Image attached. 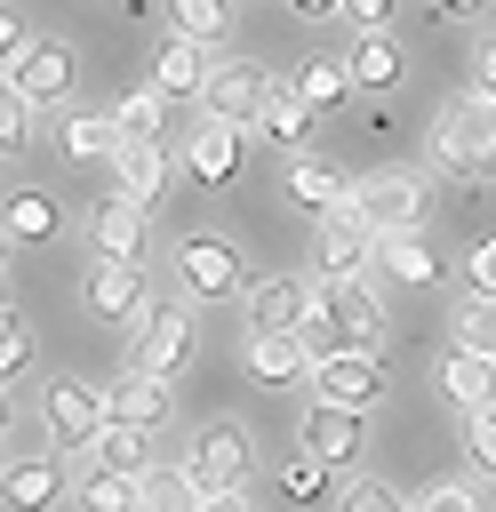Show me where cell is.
Instances as JSON below:
<instances>
[{"label":"cell","instance_id":"24","mask_svg":"<svg viewBox=\"0 0 496 512\" xmlns=\"http://www.w3.org/2000/svg\"><path fill=\"white\" fill-rule=\"evenodd\" d=\"M112 128H120V144H160L168 136V96L160 88H128L112 104Z\"/></svg>","mask_w":496,"mask_h":512},{"label":"cell","instance_id":"45","mask_svg":"<svg viewBox=\"0 0 496 512\" xmlns=\"http://www.w3.org/2000/svg\"><path fill=\"white\" fill-rule=\"evenodd\" d=\"M200 512H256V504H248V496H208Z\"/></svg>","mask_w":496,"mask_h":512},{"label":"cell","instance_id":"10","mask_svg":"<svg viewBox=\"0 0 496 512\" xmlns=\"http://www.w3.org/2000/svg\"><path fill=\"white\" fill-rule=\"evenodd\" d=\"M312 392H320L328 408L368 416V408L384 400V360H376V352H336V360H312Z\"/></svg>","mask_w":496,"mask_h":512},{"label":"cell","instance_id":"32","mask_svg":"<svg viewBox=\"0 0 496 512\" xmlns=\"http://www.w3.org/2000/svg\"><path fill=\"white\" fill-rule=\"evenodd\" d=\"M96 464H104V472H120V480H144V472H152V432H120V424H104Z\"/></svg>","mask_w":496,"mask_h":512},{"label":"cell","instance_id":"26","mask_svg":"<svg viewBox=\"0 0 496 512\" xmlns=\"http://www.w3.org/2000/svg\"><path fill=\"white\" fill-rule=\"evenodd\" d=\"M56 152H64V160H112V152H120L112 112H72V120L56 128Z\"/></svg>","mask_w":496,"mask_h":512},{"label":"cell","instance_id":"20","mask_svg":"<svg viewBox=\"0 0 496 512\" xmlns=\"http://www.w3.org/2000/svg\"><path fill=\"white\" fill-rule=\"evenodd\" d=\"M208 72H216V56L192 48V40H160V56H152V88H160V96H192V104H200Z\"/></svg>","mask_w":496,"mask_h":512},{"label":"cell","instance_id":"2","mask_svg":"<svg viewBox=\"0 0 496 512\" xmlns=\"http://www.w3.org/2000/svg\"><path fill=\"white\" fill-rule=\"evenodd\" d=\"M432 160H440L456 184H496V104H480L472 88H464L456 104H440Z\"/></svg>","mask_w":496,"mask_h":512},{"label":"cell","instance_id":"36","mask_svg":"<svg viewBox=\"0 0 496 512\" xmlns=\"http://www.w3.org/2000/svg\"><path fill=\"white\" fill-rule=\"evenodd\" d=\"M336 512H408V496L392 488V480H376V472H360L344 496H336Z\"/></svg>","mask_w":496,"mask_h":512},{"label":"cell","instance_id":"18","mask_svg":"<svg viewBox=\"0 0 496 512\" xmlns=\"http://www.w3.org/2000/svg\"><path fill=\"white\" fill-rule=\"evenodd\" d=\"M168 416V384H152V376H120V384H104V424H120V432H152Z\"/></svg>","mask_w":496,"mask_h":512},{"label":"cell","instance_id":"35","mask_svg":"<svg viewBox=\"0 0 496 512\" xmlns=\"http://www.w3.org/2000/svg\"><path fill=\"white\" fill-rule=\"evenodd\" d=\"M8 232H16V240H48V232H56V200H48V192H16V200H8Z\"/></svg>","mask_w":496,"mask_h":512},{"label":"cell","instance_id":"28","mask_svg":"<svg viewBox=\"0 0 496 512\" xmlns=\"http://www.w3.org/2000/svg\"><path fill=\"white\" fill-rule=\"evenodd\" d=\"M224 32H232V8H216V0H176V8H168V40L216 48Z\"/></svg>","mask_w":496,"mask_h":512},{"label":"cell","instance_id":"46","mask_svg":"<svg viewBox=\"0 0 496 512\" xmlns=\"http://www.w3.org/2000/svg\"><path fill=\"white\" fill-rule=\"evenodd\" d=\"M8 424H16V408H8V392H0V440H8Z\"/></svg>","mask_w":496,"mask_h":512},{"label":"cell","instance_id":"44","mask_svg":"<svg viewBox=\"0 0 496 512\" xmlns=\"http://www.w3.org/2000/svg\"><path fill=\"white\" fill-rule=\"evenodd\" d=\"M472 296H488V304H496V240H480V248H472Z\"/></svg>","mask_w":496,"mask_h":512},{"label":"cell","instance_id":"14","mask_svg":"<svg viewBox=\"0 0 496 512\" xmlns=\"http://www.w3.org/2000/svg\"><path fill=\"white\" fill-rule=\"evenodd\" d=\"M8 88H24V104L40 112V104H56L64 88H72V40H32L24 48V64L8 72Z\"/></svg>","mask_w":496,"mask_h":512},{"label":"cell","instance_id":"34","mask_svg":"<svg viewBox=\"0 0 496 512\" xmlns=\"http://www.w3.org/2000/svg\"><path fill=\"white\" fill-rule=\"evenodd\" d=\"M72 496H80V512H144V504H136V480H120V472H104V464H88Z\"/></svg>","mask_w":496,"mask_h":512},{"label":"cell","instance_id":"40","mask_svg":"<svg viewBox=\"0 0 496 512\" xmlns=\"http://www.w3.org/2000/svg\"><path fill=\"white\" fill-rule=\"evenodd\" d=\"M320 488H328V472H320L312 456H288V464H280V496L304 504V496H320Z\"/></svg>","mask_w":496,"mask_h":512},{"label":"cell","instance_id":"33","mask_svg":"<svg viewBox=\"0 0 496 512\" xmlns=\"http://www.w3.org/2000/svg\"><path fill=\"white\" fill-rule=\"evenodd\" d=\"M296 96H304L312 112L344 104V96H352V80H344V56H312V64H296Z\"/></svg>","mask_w":496,"mask_h":512},{"label":"cell","instance_id":"12","mask_svg":"<svg viewBox=\"0 0 496 512\" xmlns=\"http://www.w3.org/2000/svg\"><path fill=\"white\" fill-rule=\"evenodd\" d=\"M312 256H320V280H360V264H376V232L360 224V208H328Z\"/></svg>","mask_w":496,"mask_h":512},{"label":"cell","instance_id":"39","mask_svg":"<svg viewBox=\"0 0 496 512\" xmlns=\"http://www.w3.org/2000/svg\"><path fill=\"white\" fill-rule=\"evenodd\" d=\"M464 456H472L480 472H496V408H480V416H464Z\"/></svg>","mask_w":496,"mask_h":512},{"label":"cell","instance_id":"21","mask_svg":"<svg viewBox=\"0 0 496 512\" xmlns=\"http://www.w3.org/2000/svg\"><path fill=\"white\" fill-rule=\"evenodd\" d=\"M112 184H120V200H160L168 192V144H120L112 152Z\"/></svg>","mask_w":496,"mask_h":512},{"label":"cell","instance_id":"41","mask_svg":"<svg viewBox=\"0 0 496 512\" xmlns=\"http://www.w3.org/2000/svg\"><path fill=\"white\" fill-rule=\"evenodd\" d=\"M408 512H480V496H472L464 480H440V488H424Z\"/></svg>","mask_w":496,"mask_h":512},{"label":"cell","instance_id":"16","mask_svg":"<svg viewBox=\"0 0 496 512\" xmlns=\"http://www.w3.org/2000/svg\"><path fill=\"white\" fill-rule=\"evenodd\" d=\"M288 200H304L312 216L352 208V176H344L336 160H320V152H296V160H288Z\"/></svg>","mask_w":496,"mask_h":512},{"label":"cell","instance_id":"37","mask_svg":"<svg viewBox=\"0 0 496 512\" xmlns=\"http://www.w3.org/2000/svg\"><path fill=\"white\" fill-rule=\"evenodd\" d=\"M16 144H32V104H24V88L0 80V152H16Z\"/></svg>","mask_w":496,"mask_h":512},{"label":"cell","instance_id":"1","mask_svg":"<svg viewBox=\"0 0 496 512\" xmlns=\"http://www.w3.org/2000/svg\"><path fill=\"white\" fill-rule=\"evenodd\" d=\"M376 344H384V296L368 280H320L304 352L312 360H336V352H376Z\"/></svg>","mask_w":496,"mask_h":512},{"label":"cell","instance_id":"11","mask_svg":"<svg viewBox=\"0 0 496 512\" xmlns=\"http://www.w3.org/2000/svg\"><path fill=\"white\" fill-rule=\"evenodd\" d=\"M360 416L352 408H328V400H312L304 408V424H296V456H312L320 472H336V464H360Z\"/></svg>","mask_w":496,"mask_h":512},{"label":"cell","instance_id":"13","mask_svg":"<svg viewBox=\"0 0 496 512\" xmlns=\"http://www.w3.org/2000/svg\"><path fill=\"white\" fill-rule=\"evenodd\" d=\"M88 232H96V256L104 264H144V248H152V216L136 208V200H96V216H88Z\"/></svg>","mask_w":496,"mask_h":512},{"label":"cell","instance_id":"9","mask_svg":"<svg viewBox=\"0 0 496 512\" xmlns=\"http://www.w3.org/2000/svg\"><path fill=\"white\" fill-rule=\"evenodd\" d=\"M312 304H320V280L280 272V280H264L248 296V336H304L312 328Z\"/></svg>","mask_w":496,"mask_h":512},{"label":"cell","instance_id":"17","mask_svg":"<svg viewBox=\"0 0 496 512\" xmlns=\"http://www.w3.org/2000/svg\"><path fill=\"white\" fill-rule=\"evenodd\" d=\"M88 304L104 312V320H144L152 304H144V264H88Z\"/></svg>","mask_w":496,"mask_h":512},{"label":"cell","instance_id":"43","mask_svg":"<svg viewBox=\"0 0 496 512\" xmlns=\"http://www.w3.org/2000/svg\"><path fill=\"white\" fill-rule=\"evenodd\" d=\"M472 96L496 104V32H480V56H472Z\"/></svg>","mask_w":496,"mask_h":512},{"label":"cell","instance_id":"8","mask_svg":"<svg viewBox=\"0 0 496 512\" xmlns=\"http://www.w3.org/2000/svg\"><path fill=\"white\" fill-rule=\"evenodd\" d=\"M40 416H48V440H56L64 456L104 440V392H96L88 376H56V384L40 392Z\"/></svg>","mask_w":496,"mask_h":512},{"label":"cell","instance_id":"27","mask_svg":"<svg viewBox=\"0 0 496 512\" xmlns=\"http://www.w3.org/2000/svg\"><path fill=\"white\" fill-rule=\"evenodd\" d=\"M136 504H144V512H200V488H192L184 464H152V472L136 480Z\"/></svg>","mask_w":496,"mask_h":512},{"label":"cell","instance_id":"23","mask_svg":"<svg viewBox=\"0 0 496 512\" xmlns=\"http://www.w3.org/2000/svg\"><path fill=\"white\" fill-rule=\"evenodd\" d=\"M440 384H448V400H456L464 416H480V408H496V360H472V352H448V360H440Z\"/></svg>","mask_w":496,"mask_h":512},{"label":"cell","instance_id":"7","mask_svg":"<svg viewBox=\"0 0 496 512\" xmlns=\"http://www.w3.org/2000/svg\"><path fill=\"white\" fill-rule=\"evenodd\" d=\"M184 360H192V312H184V304H152L144 328H136V344H128V376L168 384Z\"/></svg>","mask_w":496,"mask_h":512},{"label":"cell","instance_id":"5","mask_svg":"<svg viewBox=\"0 0 496 512\" xmlns=\"http://www.w3.org/2000/svg\"><path fill=\"white\" fill-rule=\"evenodd\" d=\"M248 464H256V440H248V424H232V416H216V424L192 440V456H184V472H192L200 504H208V496H240Z\"/></svg>","mask_w":496,"mask_h":512},{"label":"cell","instance_id":"4","mask_svg":"<svg viewBox=\"0 0 496 512\" xmlns=\"http://www.w3.org/2000/svg\"><path fill=\"white\" fill-rule=\"evenodd\" d=\"M264 104H272V80H264V64H248V56H216V72H208V88H200V120H216V128H256L264 120Z\"/></svg>","mask_w":496,"mask_h":512},{"label":"cell","instance_id":"3","mask_svg":"<svg viewBox=\"0 0 496 512\" xmlns=\"http://www.w3.org/2000/svg\"><path fill=\"white\" fill-rule=\"evenodd\" d=\"M352 208H360V224H368L376 240H392V232H424V216H432V184H424L416 168H376V176L352 184Z\"/></svg>","mask_w":496,"mask_h":512},{"label":"cell","instance_id":"19","mask_svg":"<svg viewBox=\"0 0 496 512\" xmlns=\"http://www.w3.org/2000/svg\"><path fill=\"white\" fill-rule=\"evenodd\" d=\"M56 496H64L56 456H16V464L0 472V504H8V512H48Z\"/></svg>","mask_w":496,"mask_h":512},{"label":"cell","instance_id":"31","mask_svg":"<svg viewBox=\"0 0 496 512\" xmlns=\"http://www.w3.org/2000/svg\"><path fill=\"white\" fill-rule=\"evenodd\" d=\"M256 136H272V144H288V152H296V144L312 136V104H304L296 88H272V104H264V120H256Z\"/></svg>","mask_w":496,"mask_h":512},{"label":"cell","instance_id":"6","mask_svg":"<svg viewBox=\"0 0 496 512\" xmlns=\"http://www.w3.org/2000/svg\"><path fill=\"white\" fill-rule=\"evenodd\" d=\"M176 280H184V296L224 304V296H240V288H248V264H240V248H232V240L192 232V240L176 248Z\"/></svg>","mask_w":496,"mask_h":512},{"label":"cell","instance_id":"30","mask_svg":"<svg viewBox=\"0 0 496 512\" xmlns=\"http://www.w3.org/2000/svg\"><path fill=\"white\" fill-rule=\"evenodd\" d=\"M448 328H456V352H472V360H496V304H488V296H456Z\"/></svg>","mask_w":496,"mask_h":512},{"label":"cell","instance_id":"29","mask_svg":"<svg viewBox=\"0 0 496 512\" xmlns=\"http://www.w3.org/2000/svg\"><path fill=\"white\" fill-rule=\"evenodd\" d=\"M344 80H352V88H392V80H400V48H392L384 32H376V40H352V48H344Z\"/></svg>","mask_w":496,"mask_h":512},{"label":"cell","instance_id":"42","mask_svg":"<svg viewBox=\"0 0 496 512\" xmlns=\"http://www.w3.org/2000/svg\"><path fill=\"white\" fill-rule=\"evenodd\" d=\"M24 48H32V32L16 24V8H0V80H8L16 64H24Z\"/></svg>","mask_w":496,"mask_h":512},{"label":"cell","instance_id":"15","mask_svg":"<svg viewBox=\"0 0 496 512\" xmlns=\"http://www.w3.org/2000/svg\"><path fill=\"white\" fill-rule=\"evenodd\" d=\"M184 176H192V184H232V176H240V128L192 120V136H184Z\"/></svg>","mask_w":496,"mask_h":512},{"label":"cell","instance_id":"22","mask_svg":"<svg viewBox=\"0 0 496 512\" xmlns=\"http://www.w3.org/2000/svg\"><path fill=\"white\" fill-rule=\"evenodd\" d=\"M248 376L256 384H296V376H312V352H304V336H248Z\"/></svg>","mask_w":496,"mask_h":512},{"label":"cell","instance_id":"25","mask_svg":"<svg viewBox=\"0 0 496 512\" xmlns=\"http://www.w3.org/2000/svg\"><path fill=\"white\" fill-rule=\"evenodd\" d=\"M376 272L384 280H400V288H432V248H424V232H392V240H376Z\"/></svg>","mask_w":496,"mask_h":512},{"label":"cell","instance_id":"38","mask_svg":"<svg viewBox=\"0 0 496 512\" xmlns=\"http://www.w3.org/2000/svg\"><path fill=\"white\" fill-rule=\"evenodd\" d=\"M24 368H32V344H24V328H16V312L0 304V392H8V384H16Z\"/></svg>","mask_w":496,"mask_h":512}]
</instances>
